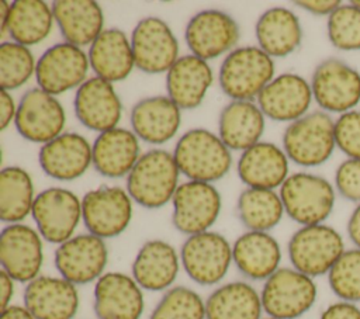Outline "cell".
Returning <instances> with one entry per match:
<instances>
[{
    "label": "cell",
    "instance_id": "obj_1",
    "mask_svg": "<svg viewBox=\"0 0 360 319\" xmlns=\"http://www.w3.org/2000/svg\"><path fill=\"white\" fill-rule=\"evenodd\" d=\"M180 176L173 153L153 148L141 155L125 178V190L139 207L159 209L172 202Z\"/></svg>",
    "mask_w": 360,
    "mask_h": 319
},
{
    "label": "cell",
    "instance_id": "obj_2",
    "mask_svg": "<svg viewBox=\"0 0 360 319\" xmlns=\"http://www.w3.org/2000/svg\"><path fill=\"white\" fill-rule=\"evenodd\" d=\"M231 152L218 134L207 128H191L180 135L172 153L180 174L187 180L214 184L229 173Z\"/></svg>",
    "mask_w": 360,
    "mask_h": 319
},
{
    "label": "cell",
    "instance_id": "obj_3",
    "mask_svg": "<svg viewBox=\"0 0 360 319\" xmlns=\"http://www.w3.org/2000/svg\"><path fill=\"white\" fill-rule=\"evenodd\" d=\"M274 73V59L257 45L236 46L219 65L218 84L231 101H256L262 90L276 77Z\"/></svg>",
    "mask_w": 360,
    "mask_h": 319
},
{
    "label": "cell",
    "instance_id": "obj_4",
    "mask_svg": "<svg viewBox=\"0 0 360 319\" xmlns=\"http://www.w3.org/2000/svg\"><path fill=\"white\" fill-rule=\"evenodd\" d=\"M281 148L297 166L316 167L326 163L336 149L335 119L322 110L308 112L285 126Z\"/></svg>",
    "mask_w": 360,
    "mask_h": 319
},
{
    "label": "cell",
    "instance_id": "obj_5",
    "mask_svg": "<svg viewBox=\"0 0 360 319\" xmlns=\"http://www.w3.org/2000/svg\"><path fill=\"white\" fill-rule=\"evenodd\" d=\"M278 194L285 215L300 226L325 223L336 201L335 185L309 171L291 173L278 188Z\"/></svg>",
    "mask_w": 360,
    "mask_h": 319
},
{
    "label": "cell",
    "instance_id": "obj_6",
    "mask_svg": "<svg viewBox=\"0 0 360 319\" xmlns=\"http://www.w3.org/2000/svg\"><path fill=\"white\" fill-rule=\"evenodd\" d=\"M345 250L340 232L326 223L300 226L287 243L291 267L312 278L328 275Z\"/></svg>",
    "mask_w": 360,
    "mask_h": 319
},
{
    "label": "cell",
    "instance_id": "obj_7",
    "mask_svg": "<svg viewBox=\"0 0 360 319\" xmlns=\"http://www.w3.org/2000/svg\"><path fill=\"white\" fill-rule=\"evenodd\" d=\"M266 316L276 319H300L308 313L318 299L315 278L295 270L280 267L260 288Z\"/></svg>",
    "mask_w": 360,
    "mask_h": 319
},
{
    "label": "cell",
    "instance_id": "obj_8",
    "mask_svg": "<svg viewBox=\"0 0 360 319\" xmlns=\"http://www.w3.org/2000/svg\"><path fill=\"white\" fill-rule=\"evenodd\" d=\"M181 268L201 287H217L233 264L232 243L219 232L207 230L187 236L180 247Z\"/></svg>",
    "mask_w": 360,
    "mask_h": 319
},
{
    "label": "cell",
    "instance_id": "obj_9",
    "mask_svg": "<svg viewBox=\"0 0 360 319\" xmlns=\"http://www.w3.org/2000/svg\"><path fill=\"white\" fill-rule=\"evenodd\" d=\"M134 214V201L120 185H98L82 197V222L86 230L104 240L122 235Z\"/></svg>",
    "mask_w": 360,
    "mask_h": 319
},
{
    "label": "cell",
    "instance_id": "obj_10",
    "mask_svg": "<svg viewBox=\"0 0 360 319\" xmlns=\"http://www.w3.org/2000/svg\"><path fill=\"white\" fill-rule=\"evenodd\" d=\"M135 67L146 74L167 73L181 56L177 37L160 17L141 18L129 35Z\"/></svg>",
    "mask_w": 360,
    "mask_h": 319
},
{
    "label": "cell",
    "instance_id": "obj_11",
    "mask_svg": "<svg viewBox=\"0 0 360 319\" xmlns=\"http://www.w3.org/2000/svg\"><path fill=\"white\" fill-rule=\"evenodd\" d=\"M170 204L172 225L187 237L211 230L219 218L222 198L214 184L186 180L177 187Z\"/></svg>",
    "mask_w": 360,
    "mask_h": 319
},
{
    "label": "cell",
    "instance_id": "obj_12",
    "mask_svg": "<svg viewBox=\"0 0 360 319\" xmlns=\"http://www.w3.org/2000/svg\"><path fill=\"white\" fill-rule=\"evenodd\" d=\"M314 101L328 114H345L360 104V72L338 58L316 65L311 76Z\"/></svg>",
    "mask_w": 360,
    "mask_h": 319
},
{
    "label": "cell",
    "instance_id": "obj_13",
    "mask_svg": "<svg viewBox=\"0 0 360 319\" xmlns=\"http://www.w3.org/2000/svg\"><path fill=\"white\" fill-rule=\"evenodd\" d=\"M31 216L42 239L60 245L76 235L82 222V198L63 187H48L35 197Z\"/></svg>",
    "mask_w": 360,
    "mask_h": 319
},
{
    "label": "cell",
    "instance_id": "obj_14",
    "mask_svg": "<svg viewBox=\"0 0 360 319\" xmlns=\"http://www.w3.org/2000/svg\"><path fill=\"white\" fill-rule=\"evenodd\" d=\"M90 62L87 52L68 42H56L37 59L35 82L39 89L60 96L77 90L89 79Z\"/></svg>",
    "mask_w": 360,
    "mask_h": 319
},
{
    "label": "cell",
    "instance_id": "obj_15",
    "mask_svg": "<svg viewBox=\"0 0 360 319\" xmlns=\"http://www.w3.org/2000/svg\"><path fill=\"white\" fill-rule=\"evenodd\" d=\"M108 264V247L104 239L89 232L76 233L56 246L53 266L58 275L80 287L94 284Z\"/></svg>",
    "mask_w": 360,
    "mask_h": 319
},
{
    "label": "cell",
    "instance_id": "obj_16",
    "mask_svg": "<svg viewBox=\"0 0 360 319\" xmlns=\"http://www.w3.org/2000/svg\"><path fill=\"white\" fill-rule=\"evenodd\" d=\"M240 28L226 11L205 8L195 13L186 24L184 41L191 55L212 60L228 55L236 48Z\"/></svg>",
    "mask_w": 360,
    "mask_h": 319
},
{
    "label": "cell",
    "instance_id": "obj_17",
    "mask_svg": "<svg viewBox=\"0 0 360 319\" xmlns=\"http://www.w3.org/2000/svg\"><path fill=\"white\" fill-rule=\"evenodd\" d=\"M65 125L66 112L62 103L38 86L28 89L17 103L14 126L28 142L44 145L63 134Z\"/></svg>",
    "mask_w": 360,
    "mask_h": 319
},
{
    "label": "cell",
    "instance_id": "obj_18",
    "mask_svg": "<svg viewBox=\"0 0 360 319\" xmlns=\"http://www.w3.org/2000/svg\"><path fill=\"white\" fill-rule=\"evenodd\" d=\"M44 239L24 222L4 225L0 233V264L14 281L28 284L44 266Z\"/></svg>",
    "mask_w": 360,
    "mask_h": 319
},
{
    "label": "cell",
    "instance_id": "obj_19",
    "mask_svg": "<svg viewBox=\"0 0 360 319\" xmlns=\"http://www.w3.org/2000/svg\"><path fill=\"white\" fill-rule=\"evenodd\" d=\"M143 289L131 274L105 271L93 287L97 319H141L145 312Z\"/></svg>",
    "mask_w": 360,
    "mask_h": 319
},
{
    "label": "cell",
    "instance_id": "obj_20",
    "mask_svg": "<svg viewBox=\"0 0 360 319\" xmlns=\"http://www.w3.org/2000/svg\"><path fill=\"white\" fill-rule=\"evenodd\" d=\"M314 101L311 83L301 74H277L257 96L256 103L266 118L291 124L309 112Z\"/></svg>",
    "mask_w": 360,
    "mask_h": 319
},
{
    "label": "cell",
    "instance_id": "obj_21",
    "mask_svg": "<svg viewBox=\"0 0 360 319\" xmlns=\"http://www.w3.org/2000/svg\"><path fill=\"white\" fill-rule=\"evenodd\" d=\"M22 305L35 319H75L80 294L77 285L60 275L41 274L25 284Z\"/></svg>",
    "mask_w": 360,
    "mask_h": 319
},
{
    "label": "cell",
    "instance_id": "obj_22",
    "mask_svg": "<svg viewBox=\"0 0 360 319\" xmlns=\"http://www.w3.org/2000/svg\"><path fill=\"white\" fill-rule=\"evenodd\" d=\"M38 164L49 178L73 181L93 166V149L86 136L66 131L55 139L41 145Z\"/></svg>",
    "mask_w": 360,
    "mask_h": 319
},
{
    "label": "cell",
    "instance_id": "obj_23",
    "mask_svg": "<svg viewBox=\"0 0 360 319\" xmlns=\"http://www.w3.org/2000/svg\"><path fill=\"white\" fill-rule=\"evenodd\" d=\"M73 111L84 128L101 134L118 126L122 117V103L112 83L90 76L75 91Z\"/></svg>",
    "mask_w": 360,
    "mask_h": 319
},
{
    "label": "cell",
    "instance_id": "obj_24",
    "mask_svg": "<svg viewBox=\"0 0 360 319\" xmlns=\"http://www.w3.org/2000/svg\"><path fill=\"white\" fill-rule=\"evenodd\" d=\"M180 268V252L170 242L149 239L138 249L131 264V275L143 291L163 294L174 287Z\"/></svg>",
    "mask_w": 360,
    "mask_h": 319
},
{
    "label": "cell",
    "instance_id": "obj_25",
    "mask_svg": "<svg viewBox=\"0 0 360 319\" xmlns=\"http://www.w3.org/2000/svg\"><path fill=\"white\" fill-rule=\"evenodd\" d=\"M129 122L139 141L159 146L177 135L181 126V110L167 96H149L132 105Z\"/></svg>",
    "mask_w": 360,
    "mask_h": 319
},
{
    "label": "cell",
    "instance_id": "obj_26",
    "mask_svg": "<svg viewBox=\"0 0 360 319\" xmlns=\"http://www.w3.org/2000/svg\"><path fill=\"white\" fill-rule=\"evenodd\" d=\"M236 173L249 188L276 190L290 176V160L281 146L260 141L239 155Z\"/></svg>",
    "mask_w": 360,
    "mask_h": 319
},
{
    "label": "cell",
    "instance_id": "obj_27",
    "mask_svg": "<svg viewBox=\"0 0 360 319\" xmlns=\"http://www.w3.org/2000/svg\"><path fill=\"white\" fill-rule=\"evenodd\" d=\"M233 266L246 281L264 282L281 266L283 252L270 232L246 230L232 243Z\"/></svg>",
    "mask_w": 360,
    "mask_h": 319
},
{
    "label": "cell",
    "instance_id": "obj_28",
    "mask_svg": "<svg viewBox=\"0 0 360 319\" xmlns=\"http://www.w3.org/2000/svg\"><path fill=\"white\" fill-rule=\"evenodd\" d=\"M93 167L105 178H122L141 157V145L132 129L117 126L97 134L91 142Z\"/></svg>",
    "mask_w": 360,
    "mask_h": 319
},
{
    "label": "cell",
    "instance_id": "obj_29",
    "mask_svg": "<svg viewBox=\"0 0 360 319\" xmlns=\"http://www.w3.org/2000/svg\"><path fill=\"white\" fill-rule=\"evenodd\" d=\"M214 72L210 63L191 53L181 55L165 74L166 96L183 110L200 107L212 86Z\"/></svg>",
    "mask_w": 360,
    "mask_h": 319
},
{
    "label": "cell",
    "instance_id": "obj_30",
    "mask_svg": "<svg viewBox=\"0 0 360 319\" xmlns=\"http://www.w3.org/2000/svg\"><path fill=\"white\" fill-rule=\"evenodd\" d=\"M55 24L65 42L90 46L104 28V11L94 0H56L52 4Z\"/></svg>",
    "mask_w": 360,
    "mask_h": 319
},
{
    "label": "cell",
    "instance_id": "obj_31",
    "mask_svg": "<svg viewBox=\"0 0 360 319\" xmlns=\"http://www.w3.org/2000/svg\"><path fill=\"white\" fill-rule=\"evenodd\" d=\"M90 70L110 83L125 80L134 70L129 37L120 28H105L87 51Z\"/></svg>",
    "mask_w": 360,
    "mask_h": 319
},
{
    "label": "cell",
    "instance_id": "obj_32",
    "mask_svg": "<svg viewBox=\"0 0 360 319\" xmlns=\"http://www.w3.org/2000/svg\"><path fill=\"white\" fill-rule=\"evenodd\" d=\"M266 117L256 101L232 100L218 117V136L231 149L243 152L262 141Z\"/></svg>",
    "mask_w": 360,
    "mask_h": 319
},
{
    "label": "cell",
    "instance_id": "obj_33",
    "mask_svg": "<svg viewBox=\"0 0 360 319\" xmlns=\"http://www.w3.org/2000/svg\"><path fill=\"white\" fill-rule=\"evenodd\" d=\"M257 46L269 56L285 58L302 42V27L298 15L287 7H270L263 11L255 25Z\"/></svg>",
    "mask_w": 360,
    "mask_h": 319
},
{
    "label": "cell",
    "instance_id": "obj_34",
    "mask_svg": "<svg viewBox=\"0 0 360 319\" xmlns=\"http://www.w3.org/2000/svg\"><path fill=\"white\" fill-rule=\"evenodd\" d=\"M205 315L207 319H263L260 291L246 280L219 284L205 298Z\"/></svg>",
    "mask_w": 360,
    "mask_h": 319
},
{
    "label": "cell",
    "instance_id": "obj_35",
    "mask_svg": "<svg viewBox=\"0 0 360 319\" xmlns=\"http://www.w3.org/2000/svg\"><path fill=\"white\" fill-rule=\"evenodd\" d=\"M52 6L42 0H14L10 3L6 35L24 46L45 41L53 28Z\"/></svg>",
    "mask_w": 360,
    "mask_h": 319
},
{
    "label": "cell",
    "instance_id": "obj_36",
    "mask_svg": "<svg viewBox=\"0 0 360 319\" xmlns=\"http://www.w3.org/2000/svg\"><path fill=\"white\" fill-rule=\"evenodd\" d=\"M31 174L21 166H6L0 170V219L4 225L24 222L35 201Z\"/></svg>",
    "mask_w": 360,
    "mask_h": 319
},
{
    "label": "cell",
    "instance_id": "obj_37",
    "mask_svg": "<svg viewBox=\"0 0 360 319\" xmlns=\"http://www.w3.org/2000/svg\"><path fill=\"white\" fill-rule=\"evenodd\" d=\"M235 212L246 230L270 232L285 215L280 194L276 190L249 188L240 191Z\"/></svg>",
    "mask_w": 360,
    "mask_h": 319
},
{
    "label": "cell",
    "instance_id": "obj_38",
    "mask_svg": "<svg viewBox=\"0 0 360 319\" xmlns=\"http://www.w3.org/2000/svg\"><path fill=\"white\" fill-rule=\"evenodd\" d=\"M37 59L28 46L14 41L0 44V86L1 90L13 91L25 86L35 77Z\"/></svg>",
    "mask_w": 360,
    "mask_h": 319
},
{
    "label": "cell",
    "instance_id": "obj_39",
    "mask_svg": "<svg viewBox=\"0 0 360 319\" xmlns=\"http://www.w3.org/2000/svg\"><path fill=\"white\" fill-rule=\"evenodd\" d=\"M148 319H207L205 299L187 285L165 291Z\"/></svg>",
    "mask_w": 360,
    "mask_h": 319
},
{
    "label": "cell",
    "instance_id": "obj_40",
    "mask_svg": "<svg viewBox=\"0 0 360 319\" xmlns=\"http://www.w3.org/2000/svg\"><path fill=\"white\" fill-rule=\"evenodd\" d=\"M328 284L339 301L360 302V249H346L328 273Z\"/></svg>",
    "mask_w": 360,
    "mask_h": 319
},
{
    "label": "cell",
    "instance_id": "obj_41",
    "mask_svg": "<svg viewBox=\"0 0 360 319\" xmlns=\"http://www.w3.org/2000/svg\"><path fill=\"white\" fill-rule=\"evenodd\" d=\"M330 44L345 52L360 51V8L352 3H342L326 22Z\"/></svg>",
    "mask_w": 360,
    "mask_h": 319
},
{
    "label": "cell",
    "instance_id": "obj_42",
    "mask_svg": "<svg viewBox=\"0 0 360 319\" xmlns=\"http://www.w3.org/2000/svg\"><path fill=\"white\" fill-rule=\"evenodd\" d=\"M335 141L347 159H360V110L347 111L335 119Z\"/></svg>",
    "mask_w": 360,
    "mask_h": 319
},
{
    "label": "cell",
    "instance_id": "obj_43",
    "mask_svg": "<svg viewBox=\"0 0 360 319\" xmlns=\"http://www.w3.org/2000/svg\"><path fill=\"white\" fill-rule=\"evenodd\" d=\"M335 190L347 201L360 204V159H346L338 166Z\"/></svg>",
    "mask_w": 360,
    "mask_h": 319
},
{
    "label": "cell",
    "instance_id": "obj_44",
    "mask_svg": "<svg viewBox=\"0 0 360 319\" xmlns=\"http://www.w3.org/2000/svg\"><path fill=\"white\" fill-rule=\"evenodd\" d=\"M319 319H360V306L338 299L323 308Z\"/></svg>",
    "mask_w": 360,
    "mask_h": 319
},
{
    "label": "cell",
    "instance_id": "obj_45",
    "mask_svg": "<svg viewBox=\"0 0 360 319\" xmlns=\"http://www.w3.org/2000/svg\"><path fill=\"white\" fill-rule=\"evenodd\" d=\"M294 4L314 15H330L340 4L339 0H298Z\"/></svg>",
    "mask_w": 360,
    "mask_h": 319
},
{
    "label": "cell",
    "instance_id": "obj_46",
    "mask_svg": "<svg viewBox=\"0 0 360 319\" xmlns=\"http://www.w3.org/2000/svg\"><path fill=\"white\" fill-rule=\"evenodd\" d=\"M17 114V103L10 91L1 90L0 94V129L4 131L13 122Z\"/></svg>",
    "mask_w": 360,
    "mask_h": 319
},
{
    "label": "cell",
    "instance_id": "obj_47",
    "mask_svg": "<svg viewBox=\"0 0 360 319\" xmlns=\"http://www.w3.org/2000/svg\"><path fill=\"white\" fill-rule=\"evenodd\" d=\"M15 282L6 271L0 270V306L1 309L11 305L15 294Z\"/></svg>",
    "mask_w": 360,
    "mask_h": 319
},
{
    "label": "cell",
    "instance_id": "obj_48",
    "mask_svg": "<svg viewBox=\"0 0 360 319\" xmlns=\"http://www.w3.org/2000/svg\"><path fill=\"white\" fill-rule=\"evenodd\" d=\"M347 236L353 243V247L360 249V204L356 205L347 221Z\"/></svg>",
    "mask_w": 360,
    "mask_h": 319
},
{
    "label": "cell",
    "instance_id": "obj_49",
    "mask_svg": "<svg viewBox=\"0 0 360 319\" xmlns=\"http://www.w3.org/2000/svg\"><path fill=\"white\" fill-rule=\"evenodd\" d=\"M0 319H35V318L24 305L11 304L7 308L1 309Z\"/></svg>",
    "mask_w": 360,
    "mask_h": 319
},
{
    "label": "cell",
    "instance_id": "obj_50",
    "mask_svg": "<svg viewBox=\"0 0 360 319\" xmlns=\"http://www.w3.org/2000/svg\"><path fill=\"white\" fill-rule=\"evenodd\" d=\"M8 13H10V3L3 0L0 3V35H6L7 30V21H8Z\"/></svg>",
    "mask_w": 360,
    "mask_h": 319
},
{
    "label": "cell",
    "instance_id": "obj_51",
    "mask_svg": "<svg viewBox=\"0 0 360 319\" xmlns=\"http://www.w3.org/2000/svg\"><path fill=\"white\" fill-rule=\"evenodd\" d=\"M354 7H357V8H360V0H353V1H350Z\"/></svg>",
    "mask_w": 360,
    "mask_h": 319
},
{
    "label": "cell",
    "instance_id": "obj_52",
    "mask_svg": "<svg viewBox=\"0 0 360 319\" xmlns=\"http://www.w3.org/2000/svg\"><path fill=\"white\" fill-rule=\"evenodd\" d=\"M263 319H276V318H270V316H266V315H264V318H263Z\"/></svg>",
    "mask_w": 360,
    "mask_h": 319
}]
</instances>
